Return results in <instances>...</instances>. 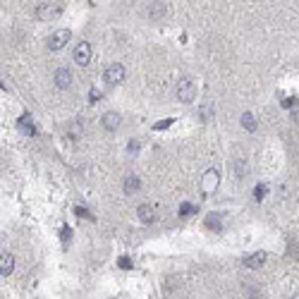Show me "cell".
Masks as SVG:
<instances>
[{
  "instance_id": "4fadbf2b",
  "label": "cell",
  "mask_w": 299,
  "mask_h": 299,
  "mask_svg": "<svg viewBox=\"0 0 299 299\" xmlns=\"http://www.w3.org/2000/svg\"><path fill=\"white\" fill-rule=\"evenodd\" d=\"M242 127H244L246 132H254V130L259 127V122H256L254 112H242Z\"/></svg>"
},
{
  "instance_id": "7a4b0ae2",
  "label": "cell",
  "mask_w": 299,
  "mask_h": 299,
  "mask_svg": "<svg viewBox=\"0 0 299 299\" xmlns=\"http://www.w3.org/2000/svg\"><path fill=\"white\" fill-rule=\"evenodd\" d=\"M175 93H177V98L182 101V103H194L196 101V84L187 79V77H182L177 86H175Z\"/></svg>"
},
{
  "instance_id": "30bf717a",
  "label": "cell",
  "mask_w": 299,
  "mask_h": 299,
  "mask_svg": "<svg viewBox=\"0 0 299 299\" xmlns=\"http://www.w3.org/2000/svg\"><path fill=\"white\" fill-rule=\"evenodd\" d=\"M141 189V180L136 177V175H127L125 177V185H122V191L130 196V194H134V191Z\"/></svg>"
},
{
  "instance_id": "5b68a950",
  "label": "cell",
  "mask_w": 299,
  "mask_h": 299,
  "mask_svg": "<svg viewBox=\"0 0 299 299\" xmlns=\"http://www.w3.org/2000/svg\"><path fill=\"white\" fill-rule=\"evenodd\" d=\"M72 57H75V62H77L79 67H86V65L91 62V46H89L86 41L77 43L75 51H72Z\"/></svg>"
},
{
  "instance_id": "8fae6325",
  "label": "cell",
  "mask_w": 299,
  "mask_h": 299,
  "mask_svg": "<svg viewBox=\"0 0 299 299\" xmlns=\"http://www.w3.org/2000/svg\"><path fill=\"white\" fill-rule=\"evenodd\" d=\"M12 271H15V256H12L10 251H5L2 259H0V273H2V275H10Z\"/></svg>"
},
{
  "instance_id": "7c38bea8",
  "label": "cell",
  "mask_w": 299,
  "mask_h": 299,
  "mask_svg": "<svg viewBox=\"0 0 299 299\" xmlns=\"http://www.w3.org/2000/svg\"><path fill=\"white\" fill-rule=\"evenodd\" d=\"M266 261V251H256L254 256H246L244 259V266L246 268H261Z\"/></svg>"
},
{
  "instance_id": "6da1fadb",
  "label": "cell",
  "mask_w": 299,
  "mask_h": 299,
  "mask_svg": "<svg viewBox=\"0 0 299 299\" xmlns=\"http://www.w3.org/2000/svg\"><path fill=\"white\" fill-rule=\"evenodd\" d=\"M62 10H65L62 2H57V0H46V2H38V5H36V17H38V19H55V17L62 15Z\"/></svg>"
},
{
  "instance_id": "9c48e42d",
  "label": "cell",
  "mask_w": 299,
  "mask_h": 299,
  "mask_svg": "<svg viewBox=\"0 0 299 299\" xmlns=\"http://www.w3.org/2000/svg\"><path fill=\"white\" fill-rule=\"evenodd\" d=\"M136 216L141 223H146V225H151L153 220H156V208L151 206V204H141L139 208H136Z\"/></svg>"
},
{
  "instance_id": "52a82bcc",
  "label": "cell",
  "mask_w": 299,
  "mask_h": 299,
  "mask_svg": "<svg viewBox=\"0 0 299 299\" xmlns=\"http://www.w3.org/2000/svg\"><path fill=\"white\" fill-rule=\"evenodd\" d=\"M218 182H220V175H218L216 170H208V172L204 175V180H201V189H204V194H211V191L218 187Z\"/></svg>"
},
{
  "instance_id": "ba28073f",
  "label": "cell",
  "mask_w": 299,
  "mask_h": 299,
  "mask_svg": "<svg viewBox=\"0 0 299 299\" xmlns=\"http://www.w3.org/2000/svg\"><path fill=\"white\" fill-rule=\"evenodd\" d=\"M120 122H122V120H120V112H112V110L101 117V127L108 130V132H115V130L120 127Z\"/></svg>"
},
{
  "instance_id": "8992f818",
  "label": "cell",
  "mask_w": 299,
  "mask_h": 299,
  "mask_svg": "<svg viewBox=\"0 0 299 299\" xmlns=\"http://www.w3.org/2000/svg\"><path fill=\"white\" fill-rule=\"evenodd\" d=\"M53 82L57 89H70V86H72V72H70L67 67H57L53 75Z\"/></svg>"
},
{
  "instance_id": "277c9868",
  "label": "cell",
  "mask_w": 299,
  "mask_h": 299,
  "mask_svg": "<svg viewBox=\"0 0 299 299\" xmlns=\"http://www.w3.org/2000/svg\"><path fill=\"white\" fill-rule=\"evenodd\" d=\"M70 38H72V31L70 29H57V31L51 34V38H48V48L51 51H62L70 43Z\"/></svg>"
},
{
  "instance_id": "3957f363",
  "label": "cell",
  "mask_w": 299,
  "mask_h": 299,
  "mask_svg": "<svg viewBox=\"0 0 299 299\" xmlns=\"http://www.w3.org/2000/svg\"><path fill=\"white\" fill-rule=\"evenodd\" d=\"M125 77H127V70H125L122 62H112V65H108V67H106V75H103L106 84H110V86L125 82Z\"/></svg>"
}]
</instances>
